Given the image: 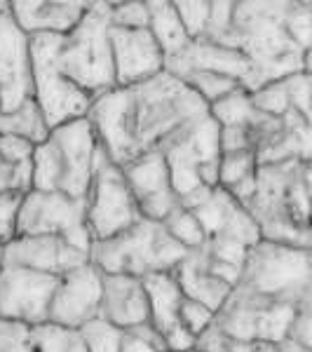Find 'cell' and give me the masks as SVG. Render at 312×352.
Masks as SVG:
<instances>
[{
	"mask_svg": "<svg viewBox=\"0 0 312 352\" xmlns=\"http://www.w3.org/2000/svg\"><path fill=\"white\" fill-rule=\"evenodd\" d=\"M289 0H237L232 3V26L216 45L240 50L252 61L247 92L293 73H310L312 50H300L285 31Z\"/></svg>",
	"mask_w": 312,
	"mask_h": 352,
	"instance_id": "obj_1",
	"label": "cell"
},
{
	"mask_svg": "<svg viewBox=\"0 0 312 352\" xmlns=\"http://www.w3.org/2000/svg\"><path fill=\"white\" fill-rule=\"evenodd\" d=\"M186 256L188 252L169 237L162 223L139 219L120 235L94 242L89 263L106 275H132L144 280L155 272H174Z\"/></svg>",
	"mask_w": 312,
	"mask_h": 352,
	"instance_id": "obj_2",
	"label": "cell"
},
{
	"mask_svg": "<svg viewBox=\"0 0 312 352\" xmlns=\"http://www.w3.org/2000/svg\"><path fill=\"white\" fill-rule=\"evenodd\" d=\"M129 89L134 96V132L139 153L157 151L164 139L207 116V104L167 71Z\"/></svg>",
	"mask_w": 312,
	"mask_h": 352,
	"instance_id": "obj_3",
	"label": "cell"
},
{
	"mask_svg": "<svg viewBox=\"0 0 312 352\" xmlns=\"http://www.w3.org/2000/svg\"><path fill=\"white\" fill-rule=\"evenodd\" d=\"M109 33L111 3H89L80 24L61 38L56 54L59 71L92 99L115 87Z\"/></svg>",
	"mask_w": 312,
	"mask_h": 352,
	"instance_id": "obj_4",
	"label": "cell"
},
{
	"mask_svg": "<svg viewBox=\"0 0 312 352\" xmlns=\"http://www.w3.org/2000/svg\"><path fill=\"white\" fill-rule=\"evenodd\" d=\"M237 287L282 303H305L312 294V252L258 240L249 247Z\"/></svg>",
	"mask_w": 312,
	"mask_h": 352,
	"instance_id": "obj_5",
	"label": "cell"
},
{
	"mask_svg": "<svg viewBox=\"0 0 312 352\" xmlns=\"http://www.w3.org/2000/svg\"><path fill=\"white\" fill-rule=\"evenodd\" d=\"M157 153L167 162L172 188L179 200L197 188L219 186V124L209 118V113L164 139Z\"/></svg>",
	"mask_w": 312,
	"mask_h": 352,
	"instance_id": "obj_6",
	"label": "cell"
},
{
	"mask_svg": "<svg viewBox=\"0 0 312 352\" xmlns=\"http://www.w3.org/2000/svg\"><path fill=\"white\" fill-rule=\"evenodd\" d=\"M64 36H28L31 43L33 96L49 129L87 116L92 96L78 89L56 66V54Z\"/></svg>",
	"mask_w": 312,
	"mask_h": 352,
	"instance_id": "obj_7",
	"label": "cell"
},
{
	"mask_svg": "<svg viewBox=\"0 0 312 352\" xmlns=\"http://www.w3.org/2000/svg\"><path fill=\"white\" fill-rule=\"evenodd\" d=\"M298 305L258 296L247 289L235 287L228 300L214 315V329L235 340H260V343H282L287 329L296 315Z\"/></svg>",
	"mask_w": 312,
	"mask_h": 352,
	"instance_id": "obj_8",
	"label": "cell"
},
{
	"mask_svg": "<svg viewBox=\"0 0 312 352\" xmlns=\"http://www.w3.org/2000/svg\"><path fill=\"white\" fill-rule=\"evenodd\" d=\"M139 219V207L124 181L122 169L101 153L96 160L94 179L85 197V226L92 240H111L132 228Z\"/></svg>",
	"mask_w": 312,
	"mask_h": 352,
	"instance_id": "obj_9",
	"label": "cell"
},
{
	"mask_svg": "<svg viewBox=\"0 0 312 352\" xmlns=\"http://www.w3.org/2000/svg\"><path fill=\"white\" fill-rule=\"evenodd\" d=\"M85 118L92 127L101 153L113 164L124 167L139 155L134 132V96L129 87H113L94 96Z\"/></svg>",
	"mask_w": 312,
	"mask_h": 352,
	"instance_id": "obj_10",
	"label": "cell"
},
{
	"mask_svg": "<svg viewBox=\"0 0 312 352\" xmlns=\"http://www.w3.org/2000/svg\"><path fill=\"white\" fill-rule=\"evenodd\" d=\"M54 275L3 265L0 268V320L41 327L47 322L49 300L56 289Z\"/></svg>",
	"mask_w": 312,
	"mask_h": 352,
	"instance_id": "obj_11",
	"label": "cell"
},
{
	"mask_svg": "<svg viewBox=\"0 0 312 352\" xmlns=\"http://www.w3.org/2000/svg\"><path fill=\"white\" fill-rule=\"evenodd\" d=\"M49 136L59 148L61 162H64V179H61L59 192L73 197V200H85L94 179L96 160L101 155L87 118L59 124V127L49 129Z\"/></svg>",
	"mask_w": 312,
	"mask_h": 352,
	"instance_id": "obj_12",
	"label": "cell"
},
{
	"mask_svg": "<svg viewBox=\"0 0 312 352\" xmlns=\"http://www.w3.org/2000/svg\"><path fill=\"white\" fill-rule=\"evenodd\" d=\"M120 169L134 195L141 219L162 223L179 207V197L172 188L167 162L157 151L139 153L134 160H129Z\"/></svg>",
	"mask_w": 312,
	"mask_h": 352,
	"instance_id": "obj_13",
	"label": "cell"
},
{
	"mask_svg": "<svg viewBox=\"0 0 312 352\" xmlns=\"http://www.w3.org/2000/svg\"><path fill=\"white\" fill-rule=\"evenodd\" d=\"M99 305L101 272L92 263H85L56 280V289L49 300L47 324L80 329L99 317Z\"/></svg>",
	"mask_w": 312,
	"mask_h": 352,
	"instance_id": "obj_14",
	"label": "cell"
},
{
	"mask_svg": "<svg viewBox=\"0 0 312 352\" xmlns=\"http://www.w3.org/2000/svg\"><path fill=\"white\" fill-rule=\"evenodd\" d=\"M109 36L115 87H136L164 71V54L148 28L111 26Z\"/></svg>",
	"mask_w": 312,
	"mask_h": 352,
	"instance_id": "obj_15",
	"label": "cell"
},
{
	"mask_svg": "<svg viewBox=\"0 0 312 352\" xmlns=\"http://www.w3.org/2000/svg\"><path fill=\"white\" fill-rule=\"evenodd\" d=\"M85 223V200H73L64 192L28 190L21 195L16 212V235H56Z\"/></svg>",
	"mask_w": 312,
	"mask_h": 352,
	"instance_id": "obj_16",
	"label": "cell"
},
{
	"mask_svg": "<svg viewBox=\"0 0 312 352\" xmlns=\"http://www.w3.org/2000/svg\"><path fill=\"white\" fill-rule=\"evenodd\" d=\"M31 96V43L8 12L0 16V111H14Z\"/></svg>",
	"mask_w": 312,
	"mask_h": 352,
	"instance_id": "obj_17",
	"label": "cell"
},
{
	"mask_svg": "<svg viewBox=\"0 0 312 352\" xmlns=\"http://www.w3.org/2000/svg\"><path fill=\"white\" fill-rule=\"evenodd\" d=\"M89 263V256L76 252L56 235H14L3 247V265L61 277Z\"/></svg>",
	"mask_w": 312,
	"mask_h": 352,
	"instance_id": "obj_18",
	"label": "cell"
},
{
	"mask_svg": "<svg viewBox=\"0 0 312 352\" xmlns=\"http://www.w3.org/2000/svg\"><path fill=\"white\" fill-rule=\"evenodd\" d=\"M146 298H148L151 324L164 340L167 352H190L195 350V336L186 331L179 322V308L183 294L177 285L174 272H155L144 277Z\"/></svg>",
	"mask_w": 312,
	"mask_h": 352,
	"instance_id": "obj_19",
	"label": "cell"
},
{
	"mask_svg": "<svg viewBox=\"0 0 312 352\" xmlns=\"http://www.w3.org/2000/svg\"><path fill=\"white\" fill-rule=\"evenodd\" d=\"M164 71L172 73L174 78H179L186 71L216 73V76L240 82V87L245 92L249 87V80H252V61L240 50H230L209 41H190L188 47L181 50L179 54L167 56L164 59Z\"/></svg>",
	"mask_w": 312,
	"mask_h": 352,
	"instance_id": "obj_20",
	"label": "cell"
},
{
	"mask_svg": "<svg viewBox=\"0 0 312 352\" xmlns=\"http://www.w3.org/2000/svg\"><path fill=\"white\" fill-rule=\"evenodd\" d=\"M87 8L85 0H10V14L26 36H66Z\"/></svg>",
	"mask_w": 312,
	"mask_h": 352,
	"instance_id": "obj_21",
	"label": "cell"
},
{
	"mask_svg": "<svg viewBox=\"0 0 312 352\" xmlns=\"http://www.w3.org/2000/svg\"><path fill=\"white\" fill-rule=\"evenodd\" d=\"M99 320L118 327L120 331L148 324L151 310L144 282L132 275H106L101 272Z\"/></svg>",
	"mask_w": 312,
	"mask_h": 352,
	"instance_id": "obj_22",
	"label": "cell"
},
{
	"mask_svg": "<svg viewBox=\"0 0 312 352\" xmlns=\"http://www.w3.org/2000/svg\"><path fill=\"white\" fill-rule=\"evenodd\" d=\"M192 217L200 221L207 237H228L245 247H252L260 240L258 226L249 217L240 202H235L223 188H214L200 207L192 209Z\"/></svg>",
	"mask_w": 312,
	"mask_h": 352,
	"instance_id": "obj_23",
	"label": "cell"
},
{
	"mask_svg": "<svg viewBox=\"0 0 312 352\" xmlns=\"http://www.w3.org/2000/svg\"><path fill=\"white\" fill-rule=\"evenodd\" d=\"M174 277H177V285L186 298L202 303L204 308H209L214 315L221 310V305L228 300L230 292H232L228 285L219 282L216 277H212L207 272L202 249L188 252V256L181 261L177 265V270H174Z\"/></svg>",
	"mask_w": 312,
	"mask_h": 352,
	"instance_id": "obj_24",
	"label": "cell"
},
{
	"mask_svg": "<svg viewBox=\"0 0 312 352\" xmlns=\"http://www.w3.org/2000/svg\"><path fill=\"white\" fill-rule=\"evenodd\" d=\"M146 5H148V31L157 47L162 50L164 59L188 47L190 38L181 24L172 0H146Z\"/></svg>",
	"mask_w": 312,
	"mask_h": 352,
	"instance_id": "obj_25",
	"label": "cell"
},
{
	"mask_svg": "<svg viewBox=\"0 0 312 352\" xmlns=\"http://www.w3.org/2000/svg\"><path fill=\"white\" fill-rule=\"evenodd\" d=\"M0 136H14L38 146L49 136V127L36 101L26 99L14 111H0Z\"/></svg>",
	"mask_w": 312,
	"mask_h": 352,
	"instance_id": "obj_26",
	"label": "cell"
},
{
	"mask_svg": "<svg viewBox=\"0 0 312 352\" xmlns=\"http://www.w3.org/2000/svg\"><path fill=\"white\" fill-rule=\"evenodd\" d=\"M64 179V162L52 136L38 144L31 155V190L59 192Z\"/></svg>",
	"mask_w": 312,
	"mask_h": 352,
	"instance_id": "obj_27",
	"label": "cell"
},
{
	"mask_svg": "<svg viewBox=\"0 0 312 352\" xmlns=\"http://www.w3.org/2000/svg\"><path fill=\"white\" fill-rule=\"evenodd\" d=\"M207 113L219 127H247L252 118L256 116V109L249 101V94L240 87L223 99L214 101L212 106H207Z\"/></svg>",
	"mask_w": 312,
	"mask_h": 352,
	"instance_id": "obj_28",
	"label": "cell"
},
{
	"mask_svg": "<svg viewBox=\"0 0 312 352\" xmlns=\"http://www.w3.org/2000/svg\"><path fill=\"white\" fill-rule=\"evenodd\" d=\"M197 352H285V343H260V340H235L219 329L209 327L202 336L195 338Z\"/></svg>",
	"mask_w": 312,
	"mask_h": 352,
	"instance_id": "obj_29",
	"label": "cell"
},
{
	"mask_svg": "<svg viewBox=\"0 0 312 352\" xmlns=\"http://www.w3.org/2000/svg\"><path fill=\"white\" fill-rule=\"evenodd\" d=\"M164 230L169 232L174 242H179L186 252H195V249H202L204 242H207V235H204L200 221L192 217V212L188 209L177 207L167 219L162 221Z\"/></svg>",
	"mask_w": 312,
	"mask_h": 352,
	"instance_id": "obj_30",
	"label": "cell"
},
{
	"mask_svg": "<svg viewBox=\"0 0 312 352\" xmlns=\"http://www.w3.org/2000/svg\"><path fill=\"white\" fill-rule=\"evenodd\" d=\"M179 80L195 92L207 106H212L214 101L223 99L230 92L240 89V82L230 80V78L216 76V73H204V71H186L179 76Z\"/></svg>",
	"mask_w": 312,
	"mask_h": 352,
	"instance_id": "obj_31",
	"label": "cell"
},
{
	"mask_svg": "<svg viewBox=\"0 0 312 352\" xmlns=\"http://www.w3.org/2000/svg\"><path fill=\"white\" fill-rule=\"evenodd\" d=\"M33 343L36 352H87L78 329H64L47 322L33 327Z\"/></svg>",
	"mask_w": 312,
	"mask_h": 352,
	"instance_id": "obj_32",
	"label": "cell"
},
{
	"mask_svg": "<svg viewBox=\"0 0 312 352\" xmlns=\"http://www.w3.org/2000/svg\"><path fill=\"white\" fill-rule=\"evenodd\" d=\"M256 155L254 151H237V153H221L219 160V188L230 190L235 188L237 184L256 176Z\"/></svg>",
	"mask_w": 312,
	"mask_h": 352,
	"instance_id": "obj_33",
	"label": "cell"
},
{
	"mask_svg": "<svg viewBox=\"0 0 312 352\" xmlns=\"http://www.w3.org/2000/svg\"><path fill=\"white\" fill-rule=\"evenodd\" d=\"M78 333H80L87 352H120L122 336H124V331L109 324V322L99 320V317L87 322V324H82L78 329Z\"/></svg>",
	"mask_w": 312,
	"mask_h": 352,
	"instance_id": "obj_34",
	"label": "cell"
},
{
	"mask_svg": "<svg viewBox=\"0 0 312 352\" xmlns=\"http://www.w3.org/2000/svg\"><path fill=\"white\" fill-rule=\"evenodd\" d=\"M249 101L258 113L270 118H282L287 111H291L289 106V92H287V78L285 80H275L268 82L263 87L254 89V92H247Z\"/></svg>",
	"mask_w": 312,
	"mask_h": 352,
	"instance_id": "obj_35",
	"label": "cell"
},
{
	"mask_svg": "<svg viewBox=\"0 0 312 352\" xmlns=\"http://www.w3.org/2000/svg\"><path fill=\"white\" fill-rule=\"evenodd\" d=\"M285 31L300 50H312V3H289Z\"/></svg>",
	"mask_w": 312,
	"mask_h": 352,
	"instance_id": "obj_36",
	"label": "cell"
},
{
	"mask_svg": "<svg viewBox=\"0 0 312 352\" xmlns=\"http://www.w3.org/2000/svg\"><path fill=\"white\" fill-rule=\"evenodd\" d=\"M174 8H177V14L190 41H200L209 21L207 0H174Z\"/></svg>",
	"mask_w": 312,
	"mask_h": 352,
	"instance_id": "obj_37",
	"label": "cell"
},
{
	"mask_svg": "<svg viewBox=\"0 0 312 352\" xmlns=\"http://www.w3.org/2000/svg\"><path fill=\"white\" fill-rule=\"evenodd\" d=\"M111 26L148 28V5H146V0L111 3Z\"/></svg>",
	"mask_w": 312,
	"mask_h": 352,
	"instance_id": "obj_38",
	"label": "cell"
},
{
	"mask_svg": "<svg viewBox=\"0 0 312 352\" xmlns=\"http://www.w3.org/2000/svg\"><path fill=\"white\" fill-rule=\"evenodd\" d=\"M0 352H36L33 327L0 320Z\"/></svg>",
	"mask_w": 312,
	"mask_h": 352,
	"instance_id": "obj_39",
	"label": "cell"
},
{
	"mask_svg": "<svg viewBox=\"0 0 312 352\" xmlns=\"http://www.w3.org/2000/svg\"><path fill=\"white\" fill-rule=\"evenodd\" d=\"M202 249L207 252V256L212 261H219V263H225V265H235V268L245 265V258L249 252V247L235 240H228V237H207Z\"/></svg>",
	"mask_w": 312,
	"mask_h": 352,
	"instance_id": "obj_40",
	"label": "cell"
},
{
	"mask_svg": "<svg viewBox=\"0 0 312 352\" xmlns=\"http://www.w3.org/2000/svg\"><path fill=\"white\" fill-rule=\"evenodd\" d=\"M179 322L186 331L197 338L214 324V312L209 308H204L202 303H197V300H190L183 296L181 308H179Z\"/></svg>",
	"mask_w": 312,
	"mask_h": 352,
	"instance_id": "obj_41",
	"label": "cell"
},
{
	"mask_svg": "<svg viewBox=\"0 0 312 352\" xmlns=\"http://www.w3.org/2000/svg\"><path fill=\"white\" fill-rule=\"evenodd\" d=\"M31 190V162L24 164H12L0 160V197L16 192V195H24Z\"/></svg>",
	"mask_w": 312,
	"mask_h": 352,
	"instance_id": "obj_42",
	"label": "cell"
},
{
	"mask_svg": "<svg viewBox=\"0 0 312 352\" xmlns=\"http://www.w3.org/2000/svg\"><path fill=\"white\" fill-rule=\"evenodd\" d=\"M232 26V3L230 0H214L209 3V21H207V31L200 41L209 43H219Z\"/></svg>",
	"mask_w": 312,
	"mask_h": 352,
	"instance_id": "obj_43",
	"label": "cell"
},
{
	"mask_svg": "<svg viewBox=\"0 0 312 352\" xmlns=\"http://www.w3.org/2000/svg\"><path fill=\"white\" fill-rule=\"evenodd\" d=\"M310 73H293L287 78V92H289V106L303 116L305 120H312V106H310Z\"/></svg>",
	"mask_w": 312,
	"mask_h": 352,
	"instance_id": "obj_44",
	"label": "cell"
},
{
	"mask_svg": "<svg viewBox=\"0 0 312 352\" xmlns=\"http://www.w3.org/2000/svg\"><path fill=\"white\" fill-rule=\"evenodd\" d=\"M291 343L300 345V348L312 350V303L305 300L296 308V315H293L291 324L287 329V338Z\"/></svg>",
	"mask_w": 312,
	"mask_h": 352,
	"instance_id": "obj_45",
	"label": "cell"
},
{
	"mask_svg": "<svg viewBox=\"0 0 312 352\" xmlns=\"http://www.w3.org/2000/svg\"><path fill=\"white\" fill-rule=\"evenodd\" d=\"M21 195L10 192L0 197V247H5L16 235V212H19Z\"/></svg>",
	"mask_w": 312,
	"mask_h": 352,
	"instance_id": "obj_46",
	"label": "cell"
},
{
	"mask_svg": "<svg viewBox=\"0 0 312 352\" xmlns=\"http://www.w3.org/2000/svg\"><path fill=\"white\" fill-rule=\"evenodd\" d=\"M33 148L36 146L28 144L24 139H14V136H0V160L12 164H24V162H31V155H33Z\"/></svg>",
	"mask_w": 312,
	"mask_h": 352,
	"instance_id": "obj_47",
	"label": "cell"
},
{
	"mask_svg": "<svg viewBox=\"0 0 312 352\" xmlns=\"http://www.w3.org/2000/svg\"><path fill=\"white\" fill-rule=\"evenodd\" d=\"M219 148L221 153L252 151V136L247 127H219Z\"/></svg>",
	"mask_w": 312,
	"mask_h": 352,
	"instance_id": "obj_48",
	"label": "cell"
},
{
	"mask_svg": "<svg viewBox=\"0 0 312 352\" xmlns=\"http://www.w3.org/2000/svg\"><path fill=\"white\" fill-rule=\"evenodd\" d=\"M120 352H155L151 348V345H146L144 340L129 336V333H124L122 336V345H120Z\"/></svg>",
	"mask_w": 312,
	"mask_h": 352,
	"instance_id": "obj_49",
	"label": "cell"
},
{
	"mask_svg": "<svg viewBox=\"0 0 312 352\" xmlns=\"http://www.w3.org/2000/svg\"><path fill=\"white\" fill-rule=\"evenodd\" d=\"M10 12V0H0V16H5Z\"/></svg>",
	"mask_w": 312,
	"mask_h": 352,
	"instance_id": "obj_50",
	"label": "cell"
},
{
	"mask_svg": "<svg viewBox=\"0 0 312 352\" xmlns=\"http://www.w3.org/2000/svg\"><path fill=\"white\" fill-rule=\"evenodd\" d=\"M0 268H3V247H0Z\"/></svg>",
	"mask_w": 312,
	"mask_h": 352,
	"instance_id": "obj_51",
	"label": "cell"
},
{
	"mask_svg": "<svg viewBox=\"0 0 312 352\" xmlns=\"http://www.w3.org/2000/svg\"><path fill=\"white\" fill-rule=\"evenodd\" d=\"M190 352H197V350H190Z\"/></svg>",
	"mask_w": 312,
	"mask_h": 352,
	"instance_id": "obj_52",
	"label": "cell"
}]
</instances>
